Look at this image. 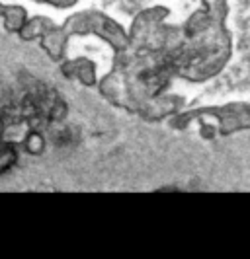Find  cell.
<instances>
[{
    "mask_svg": "<svg viewBox=\"0 0 250 259\" xmlns=\"http://www.w3.org/2000/svg\"><path fill=\"white\" fill-rule=\"evenodd\" d=\"M26 148L29 154H41L43 152V148H45V141H43V137H41L38 131L31 129V133L27 135L26 139Z\"/></svg>",
    "mask_w": 250,
    "mask_h": 259,
    "instance_id": "obj_1",
    "label": "cell"
},
{
    "mask_svg": "<svg viewBox=\"0 0 250 259\" xmlns=\"http://www.w3.org/2000/svg\"><path fill=\"white\" fill-rule=\"evenodd\" d=\"M18 162V152L12 146H6L0 150V174H4L6 169H10Z\"/></svg>",
    "mask_w": 250,
    "mask_h": 259,
    "instance_id": "obj_2",
    "label": "cell"
}]
</instances>
